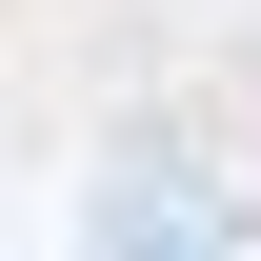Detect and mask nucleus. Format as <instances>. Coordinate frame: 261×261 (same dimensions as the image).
<instances>
[{"mask_svg": "<svg viewBox=\"0 0 261 261\" xmlns=\"http://www.w3.org/2000/svg\"><path fill=\"white\" fill-rule=\"evenodd\" d=\"M81 221H100V241H221V201H181L161 161H121V181H100V201H81Z\"/></svg>", "mask_w": 261, "mask_h": 261, "instance_id": "f257e3e1", "label": "nucleus"}]
</instances>
